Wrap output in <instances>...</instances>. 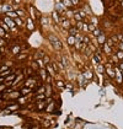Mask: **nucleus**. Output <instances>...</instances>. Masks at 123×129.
Listing matches in <instances>:
<instances>
[{"mask_svg": "<svg viewBox=\"0 0 123 129\" xmlns=\"http://www.w3.org/2000/svg\"><path fill=\"white\" fill-rule=\"evenodd\" d=\"M39 85H42V84H39L35 76H30V78H27V79L24 81V86H26V87H30V89H32V90H33L35 87H38Z\"/></svg>", "mask_w": 123, "mask_h": 129, "instance_id": "1", "label": "nucleus"}, {"mask_svg": "<svg viewBox=\"0 0 123 129\" xmlns=\"http://www.w3.org/2000/svg\"><path fill=\"white\" fill-rule=\"evenodd\" d=\"M3 21L10 27V30H11V31H16V27H17V26H16L15 21H14L12 18H10V17H7V16L5 15V16L3 17Z\"/></svg>", "mask_w": 123, "mask_h": 129, "instance_id": "2", "label": "nucleus"}, {"mask_svg": "<svg viewBox=\"0 0 123 129\" xmlns=\"http://www.w3.org/2000/svg\"><path fill=\"white\" fill-rule=\"evenodd\" d=\"M16 76H17V74L14 71V73L10 74L9 76H6V78H5V84H6L7 87H11V86H12V82H14V80L16 79Z\"/></svg>", "mask_w": 123, "mask_h": 129, "instance_id": "3", "label": "nucleus"}, {"mask_svg": "<svg viewBox=\"0 0 123 129\" xmlns=\"http://www.w3.org/2000/svg\"><path fill=\"white\" fill-rule=\"evenodd\" d=\"M115 71H116V76H115V79H116V81L118 82V84H122L123 82V76H122V70L118 68V67H116L115 68Z\"/></svg>", "mask_w": 123, "mask_h": 129, "instance_id": "4", "label": "nucleus"}, {"mask_svg": "<svg viewBox=\"0 0 123 129\" xmlns=\"http://www.w3.org/2000/svg\"><path fill=\"white\" fill-rule=\"evenodd\" d=\"M26 28H27L30 32L35 31V22H33L32 18H30V17L26 18Z\"/></svg>", "mask_w": 123, "mask_h": 129, "instance_id": "5", "label": "nucleus"}, {"mask_svg": "<svg viewBox=\"0 0 123 129\" xmlns=\"http://www.w3.org/2000/svg\"><path fill=\"white\" fill-rule=\"evenodd\" d=\"M106 74L108 75V78H111V79H115V76H116V71H115L113 68L110 65V64H107V67H106Z\"/></svg>", "mask_w": 123, "mask_h": 129, "instance_id": "6", "label": "nucleus"}, {"mask_svg": "<svg viewBox=\"0 0 123 129\" xmlns=\"http://www.w3.org/2000/svg\"><path fill=\"white\" fill-rule=\"evenodd\" d=\"M20 107H21V104H18L17 102H12L11 104H9L7 107H6V110L11 113V112H15V111H17Z\"/></svg>", "mask_w": 123, "mask_h": 129, "instance_id": "7", "label": "nucleus"}, {"mask_svg": "<svg viewBox=\"0 0 123 129\" xmlns=\"http://www.w3.org/2000/svg\"><path fill=\"white\" fill-rule=\"evenodd\" d=\"M21 52H22V47L20 46V44H14V46H11V53H12L14 55L20 54Z\"/></svg>", "mask_w": 123, "mask_h": 129, "instance_id": "8", "label": "nucleus"}, {"mask_svg": "<svg viewBox=\"0 0 123 129\" xmlns=\"http://www.w3.org/2000/svg\"><path fill=\"white\" fill-rule=\"evenodd\" d=\"M32 89H30V87H26V86H22L21 89H20V92H21L22 96H28L30 93H32Z\"/></svg>", "mask_w": 123, "mask_h": 129, "instance_id": "9", "label": "nucleus"}, {"mask_svg": "<svg viewBox=\"0 0 123 129\" xmlns=\"http://www.w3.org/2000/svg\"><path fill=\"white\" fill-rule=\"evenodd\" d=\"M28 58V54L27 53H20V54H17V55H15V59L17 60V61H22V60H26Z\"/></svg>", "mask_w": 123, "mask_h": 129, "instance_id": "10", "label": "nucleus"}, {"mask_svg": "<svg viewBox=\"0 0 123 129\" xmlns=\"http://www.w3.org/2000/svg\"><path fill=\"white\" fill-rule=\"evenodd\" d=\"M83 75H84L85 80H92V79H94V74H92L91 70H85L83 73Z\"/></svg>", "mask_w": 123, "mask_h": 129, "instance_id": "11", "label": "nucleus"}, {"mask_svg": "<svg viewBox=\"0 0 123 129\" xmlns=\"http://www.w3.org/2000/svg\"><path fill=\"white\" fill-rule=\"evenodd\" d=\"M38 73H39V78L42 79V80H46V78L48 76V71H47V69L46 68H43V69H39L38 70Z\"/></svg>", "mask_w": 123, "mask_h": 129, "instance_id": "12", "label": "nucleus"}, {"mask_svg": "<svg viewBox=\"0 0 123 129\" xmlns=\"http://www.w3.org/2000/svg\"><path fill=\"white\" fill-rule=\"evenodd\" d=\"M67 42H68V44H69V46H75V43H76L75 36H71V35H69V36L67 37Z\"/></svg>", "mask_w": 123, "mask_h": 129, "instance_id": "13", "label": "nucleus"}, {"mask_svg": "<svg viewBox=\"0 0 123 129\" xmlns=\"http://www.w3.org/2000/svg\"><path fill=\"white\" fill-rule=\"evenodd\" d=\"M14 21H15L16 26H17V27H20V28H22V27L25 26V22L22 21V18H21V17H16V18H15Z\"/></svg>", "mask_w": 123, "mask_h": 129, "instance_id": "14", "label": "nucleus"}, {"mask_svg": "<svg viewBox=\"0 0 123 129\" xmlns=\"http://www.w3.org/2000/svg\"><path fill=\"white\" fill-rule=\"evenodd\" d=\"M62 27H63L64 30H69V28L71 27L70 21H69V20H63V21H62Z\"/></svg>", "mask_w": 123, "mask_h": 129, "instance_id": "15", "label": "nucleus"}, {"mask_svg": "<svg viewBox=\"0 0 123 129\" xmlns=\"http://www.w3.org/2000/svg\"><path fill=\"white\" fill-rule=\"evenodd\" d=\"M97 42H98V44L104 46V44H105V42H106V36H105L104 33H101V35L97 37Z\"/></svg>", "mask_w": 123, "mask_h": 129, "instance_id": "16", "label": "nucleus"}, {"mask_svg": "<svg viewBox=\"0 0 123 129\" xmlns=\"http://www.w3.org/2000/svg\"><path fill=\"white\" fill-rule=\"evenodd\" d=\"M28 98H30L28 96H21V97H20V98L17 100V103L22 106V104H25V103H26V102L28 101Z\"/></svg>", "mask_w": 123, "mask_h": 129, "instance_id": "17", "label": "nucleus"}, {"mask_svg": "<svg viewBox=\"0 0 123 129\" xmlns=\"http://www.w3.org/2000/svg\"><path fill=\"white\" fill-rule=\"evenodd\" d=\"M43 57H44V53H43L42 50H36V52H35V57H33L35 60H36V59H42Z\"/></svg>", "mask_w": 123, "mask_h": 129, "instance_id": "18", "label": "nucleus"}, {"mask_svg": "<svg viewBox=\"0 0 123 129\" xmlns=\"http://www.w3.org/2000/svg\"><path fill=\"white\" fill-rule=\"evenodd\" d=\"M46 69H47V71H48V74L50 75V76H54V75H55V70L52 68V65H50V64L46 65Z\"/></svg>", "mask_w": 123, "mask_h": 129, "instance_id": "19", "label": "nucleus"}, {"mask_svg": "<svg viewBox=\"0 0 123 129\" xmlns=\"http://www.w3.org/2000/svg\"><path fill=\"white\" fill-rule=\"evenodd\" d=\"M68 32H69V35H71V36H75V35H78V33H79V30H78L75 26H74V27L71 26V27L68 30Z\"/></svg>", "mask_w": 123, "mask_h": 129, "instance_id": "20", "label": "nucleus"}, {"mask_svg": "<svg viewBox=\"0 0 123 129\" xmlns=\"http://www.w3.org/2000/svg\"><path fill=\"white\" fill-rule=\"evenodd\" d=\"M52 46L54 47V49H57V50H60L62 48H63V44H62V42L58 39L57 42H54V43H52Z\"/></svg>", "mask_w": 123, "mask_h": 129, "instance_id": "21", "label": "nucleus"}, {"mask_svg": "<svg viewBox=\"0 0 123 129\" xmlns=\"http://www.w3.org/2000/svg\"><path fill=\"white\" fill-rule=\"evenodd\" d=\"M43 108H46V103L43 101H39V102L36 103V110L37 111H41V110H43Z\"/></svg>", "mask_w": 123, "mask_h": 129, "instance_id": "22", "label": "nucleus"}, {"mask_svg": "<svg viewBox=\"0 0 123 129\" xmlns=\"http://www.w3.org/2000/svg\"><path fill=\"white\" fill-rule=\"evenodd\" d=\"M37 93H46V86L44 85H39L37 87V90H36L35 95H37Z\"/></svg>", "mask_w": 123, "mask_h": 129, "instance_id": "23", "label": "nucleus"}, {"mask_svg": "<svg viewBox=\"0 0 123 129\" xmlns=\"http://www.w3.org/2000/svg\"><path fill=\"white\" fill-rule=\"evenodd\" d=\"M62 3H63V5H64L65 9H71V7H73L71 0H62Z\"/></svg>", "mask_w": 123, "mask_h": 129, "instance_id": "24", "label": "nucleus"}, {"mask_svg": "<svg viewBox=\"0 0 123 129\" xmlns=\"http://www.w3.org/2000/svg\"><path fill=\"white\" fill-rule=\"evenodd\" d=\"M46 97H47L46 93H37V95H35V100L36 101H43Z\"/></svg>", "mask_w": 123, "mask_h": 129, "instance_id": "25", "label": "nucleus"}, {"mask_svg": "<svg viewBox=\"0 0 123 129\" xmlns=\"http://www.w3.org/2000/svg\"><path fill=\"white\" fill-rule=\"evenodd\" d=\"M5 15H6L7 17H10V18H12V20H15L16 17H18L17 14H16V11H9V12H6Z\"/></svg>", "mask_w": 123, "mask_h": 129, "instance_id": "26", "label": "nucleus"}, {"mask_svg": "<svg viewBox=\"0 0 123 129\" xmlns=\"http://www.w3.org/2000/svg\"><path fill=\"white\" fill-rule=\"evenodd\" d=\"M102 47H104V50H105L106 54H111V52H112V47H110V46L107 44V43H105V44L102 46Z\"/></svg>", "mask_w": 123, "mask_h": 129, "instance_id": "27", "label": "nucleus"}, {"mask_svg": "<svg viewBox=\"0 0 123 129\" xmlns=\"http://www.w3.org/2000/svg\"><path fill=\"white\" fill-rule=\"evenodd\" d=\"M30 67L32 68V69H33L35 71H38V70L41 69V68H39V65H38V64H37V61H36V60H33L32 63H31V65H30Z\"/></svg>", "mask_w": 123, "mask_h": 129, "instance_id": "28", "label": "nucleus"}, {"mask_svg": "<svg viewBox=\"0 0 123 129\" xmlns=\"http://www.w3.org/2000/svg\"><path fill=\"white\" fill-rule=\"evenodd\" d=\"M0 27H1L5 32H10V31H11V30H10V27H9V26L4 22V21H1V22H0Z\"/></svg>", "mask_w": 123, "mask_h": 129, "instance_id": "29", "label": "nucleus"}, {"mask_svg": "<svg viewBox=\"0 0 123 129\" xmlns=\"http://www.w3.org/2000/svg\"><path fill=\"white\" fill-rule=\"evenodd\" d=\"M15 11H16V14H17V16H18V17H21V18H24V17H25V11H24V10L17 9V10H15Z\"/></svg>", "mask_w": 123, "mask_h": 129, "instance_id": "30", "label": "nucleus"}, {"mask_svg": "<svg viewBox=\"0 0 123 129\" xmlns=\"http://www.w3.org/2000/svg\"><path fill=\"white\" fill-rule=\"evenodd\" d=\"M36 61H37V64H38V65H39V68H41V69H43V68H46V64H44L43 59H36Z\"/></svg>", "mask_w": 123, "mask_h": 129, "instance_id": "31", "label": "nucleus"}, {"mask_svg": "<svg viewBox=\"0 0 123 129\" xmlns=\"http://www.w3.org/2000/svg\"><path fill=\"white\" fill-rule=\"evenodd\" d=\"M52 17H53V20H54L55 24H59V15H58L57 11H54V12L52 14Z\"/></svg>", "mask_w": 123, "mask_h": 129, "instance_id": "32", "label": "nucleus"}, {"mask_svg": "<svg viewBox=\"0 0 123 129\" xmlns=\"http://www.w3.org/2000/svg\"><path fill=\"white\" fill-rule=\"evenodd\" d=\"M48 39L50 41V43H54V42L58 41V37H57L55 35H49V36H48Z\"/></svg>", "mask_w": 123, "mask_h": 129, "instance_id": "33", "label": "nucleus"}, {"mask_svg": "<svg viewBox=\"0 0 123 129\" xmlns=\"http://www.w3.org/2000/svg\"><path fill=\"white\" fill-rule=\"evenodd\" d=\"M79 31L80 30H83V27H84V22H83V21H76V26H75Z\"/></svg>", "mask_w": 123, "mask_h": 129, "instance_id": "34", "label": "nucleus"}, {"mask_svg": "<svg viewBox=\"0 0 123 129\" xmlns=\"http://www.w3.org/2000/svg\"><path fill=\"white\" fill-rule=\"evenodd\" d=\"M48 85H52L53 84V76H50V75H48V76L46 78V80H44Z\"/></svg>", "mask_w": 123, "mask_h": 129, "instance_id": "35", "label": "nucleus"}, {"mask_svg": "<svg viewBox=\"0 0 123 129\" xmlns=\"http://www.w3.org/2000/svg\"><path fill=\"white\" fill-rule=\"evenodd\" d=\"M116 58H117V59H119V60H122V59H123V50H118V52L116 53Z\"/></svg>", "mask_w": 123, "mask_h": 129, "instance_id": "36", "label": "nucleus"}, {"mask_svg": "<svg viewBox=\"0 0 123 129\" xmlns=\"http://www.w3.org/2000/svg\"><path fill=\"white\" fill-rule=\"evenodd\" d=\"M7 44V41L5 39V38H1V37H0V48H1V47H5Z\"/></svg>", "mask_w": 123, "mask_h": 129, "instance_id": "37", "label": "nucleus"}, {"mask_svg": "<svg viewBox=\"0 0 123 129\" xmlns=\"http://www.w3.org/2000/svg\"><path fill=\"white\" fill-rule=\"evenodd\" d=\"M6 90H7V86H6V84H5V82L0 85V93H1V92H5Z\"/></svg>", "mask_w": 123, "mask_h": 129, "instance_id": "38", "label": "nucleus"}, {"mask_svg": "<svg viewBox=\"0 0 123 129\" xmlns=\"http://www.w3.org/2000/svg\"><path fill=\"white\" fill-rule=\"evenodd\" d=\"M55 85H57V87H59V89H63V87H64V82L62 81V80H58V81L55 82Z\"/></svg>", "mask_w": 123, "mask_h": 129, "instance_id": "39", "label": "nucleus"}, {"mask_svg": "<svg viewBox=\"0 0 123 129\" xmlns=\"http://www.w3.org/2000/svg\"><path fill=\"white\" fill-rule=\"evenodd\" d=\"M101 33H102V31H101L100 28H95V31H94V36H95L96 38H97V37H98Z\"/></svg>", "mask_w": 123, "mask_h": 129, "instance_id": "40", "label": "nucleus"}, {"mask_svg": "<svg viewBox=\"0 0 123 129\" xmlns=\"http://www.w3.org/2000/svg\"><path fill=\"white\" fill-rule=\"evenodd\" d=\"M53 108H54V102L50 101V104L46 107V111H53Z\"/></svg>", "mask_w": 123, "mask_h": 129, "instance_id": "41", "label": "nucleus"}, {"mask_svg": "<svg viewBox=\"0 0 123 129\" xmlns=\"http://www.w3.org/2000/svg\"><path fill=\"white\" fill-rule=\"evenodd\" d=\"M9 69H11V68H10V65H6V64H5V65H3L1 68H0V73L6 71V70H9Z\"/></svg>", "mask_w": 123, "mask_h": 129, "instance_id": "42", "label": "nucleus"}, {"mask_svg": "<svg viewBox=\"0 0 123 129\" xmlns=\"http://www.w3.org/2000/svg\"><path fill=\"white\" fill-rule=\"evenodd\" d=\"M75 39H76V42H83V39H84V36H81V35H75Z\"/></svg>", "mask_w": 123, "mask_h": 129, "instance_id": "43", "label": "nucleus"}, {"mask_svg": "<svg viewBox=\"0 0 123 129\" xmlns=\"http://www.w3.org/2000/svg\"><path fill=\"white\" fill-rule=\"evenodd\" d=\"M50 65H52V68L55 70V73L57 71H59V67H58V63H52V64H50Z\"/></svg>", "mask_w": 123, "mask_h": 129, "instance_id": "44", "label": "nucleus"}, {"mask_svg": "<svg viewBox=\"0 0 123 129\" xmlns=\"http://www.w3.org/2000/svg\"><path fill=\"white\" fill-rule=\"evenodd\" d=\"M42 59H43V61H44V64H46V65H48V64H49V61H50L49 57H46V55H44Z\"/></svg>", "mask_w": 123, "mask_h": 129, "instance_id": "45", "label": "nucleus"}, {"mask_svg": "<svg viewBox=\"0 0 123 129\" xmlns=\"http://www.w3.org/2000/svg\"><path fill=\"white\" fill-rule=\"evenodd\" d=\"M95 61H96V63H100V61H101V57H100L98 54H95Z\"/></svg>", "mask_w": 123, "mask_h": 129, "instance_id": "46", "label": "nucleus"}, {"mask_svg": "<svg viewBox=\"0 0 123 129\" xmlns=\"http://www.w3.org/2000/svg\"><path fill=\"white\" fill-rule=\"evenodd\" d=\"M83 30L85 31V32H89L90 30H89V25L87 24H84V27H83Z\"/></svg>", "mask_w": 123, "mask_h": 129, "instance_id": "47", "label": "nucleus"}, {"mask_svg": "<svg viewBox=\"0 0 123 129\" xmlns=\"http://www.w3.org/2000/svg\"><path fill=\"white\" fill-rule=\"evenodd\" d=\"M79 3H80V0H71V4L73 5H79Z\"/></svg>", "mask_w": 123, "mask_h": 129, "instance_id": "48", "label": "nucleus"}, {"mask_svg": "<svg viewBox=\"0 0 123 129\" xmlns=\"http://www.w3.org/2000/svg\"><path fill=\"white\" fill-rule=\"evenodd\" d=\"M97 70H98L100 73H104V67H102V65H98V67H97Z\"/></svg>", "mask_w": 123, "mask_h": 129, "instance_id": "49", "label": "nucleus"}, {"mask_svg": "<svg viewBox=\"0 0 123 129\" xmlns=\"http://www.w3.org/2000/svg\"><path fill=\"white\" fill-rule=\"evenodd\" d=\"M4 82H5V78L0 76V85H1V84H4Z\"/></svg>", "mask_w": 123, "mask_h": 129, "instance_id": "50", "label": "nucleus"}, {"mask_svg": "<svg viewBox=\"0 0 123 129\" xmlns=\"http://www.w3.org/2000/svg\"><path fill=\"white\" fill-rule=\"evenodd\" d=\"M71 85H73V84H67V86H65V87H67V89H70V90H71V89H73V86H71Z\"/></svg>", "mask_w": 123, "mask_h": 129, "instance_id": "51", "label": "nucleus"}, {"mask_svg": "<svg viewBox=\"0 0 123 129\" xmlns=\"http://www.w3.org/2000/svg\"><path fill=\"white\" fill-rule=\"evenodd\" d=\"M118 68H119V69H121V70L123 71V61H122L121 64H118Z\"/></svg>", "mask_w": 123, "mask_h": 129, "instance_id": "52", "label": "nucleus"}, {"mask_svg": "<svg viewBox=\"0 0 123 129\" xmlns=\"http://www.w3.org/2000/svg\"><path fill=\"white\" fill-rule=\"evenodd\" d=\"M14 1H15L16 4H20V3H21V0H14Z\"/></svg>", "mask_w": 123, "mask_h": 129, "instance_id": "53", "label": "nucleus"}, {"mask_svg": "<svg viewBox=\"0 0 123 129\" xmlns=\"http://www.w3.org/2000/svg\"><path fill=\"white\" fill-rule=\"evenodd\" d=\"M1 53H3V52H1V49H0V57H1Z\"/></svg>", "mask_w": 123, "mask_h": 129, "instance_id": "54", "label": "nucleus"}, {"mask_svg": "<svg viewBox=\"0 0 123 129\" xmlns=\"http://www.w3.org/2000/svg\"><path fill=\"white\" fill-rule=\"evenodd\" d=\"M121 5H122V9H123V1H122V3H121Z\"/></svg>", "mask_w": 123, "mask_h": 129, "instance_id": "55", "label": "nucleus"}, {"mask_svg": "<svg viewBox=\"0 0 123 129\" xmlns=\"http://www.w3.org/2000/svg\"><path fill=\"white\" fill-rule=\"evenodd\" d=\"M118 1H121V3H122V1H123V0H118Z\"/></svg>", "mask_w": 123, "mask_h": 129, "instance_id": "56", "label": "nucleus"}, {"mask_svg": "<svg viewBox=\"0 0 123 129\" xmlns=\"http://www.w3.org/2000/svg\"><path fill=\"white\" fill-rule=\"evenodd\" d=\"M122 76H123V71H122Z\"/></svg>", "mask_w": 123, "mask_h": 129, "instance_id": "57", "label": "nucleus"}, {"mask_svg": "<svg viewBox=\"0 0 123 129\" xmlns=\"http://www.w3.org/2000/svg\"><path fill=\"white\" fill-rule=\"evenodd\" d=\"M1 1H3V0H0V3H1Z\"/></svg>", "mask_w": 123, "mask_h": 129, "instance_id": "58", "label": "nucleus"}, {"mask_svg": "<svg viewBox=\"0 0 123 129\" xmlns=\"http://www.w3.org/2000/svg\"><path fill=\"white\" fill-rule=\"evenodd\" d=\"M122 61H123V59H122Z\"/></svg>", "mask_w": 123, "mask_h": 129, "instance_id": "59", "label": "nucleus"}]
</instances>
